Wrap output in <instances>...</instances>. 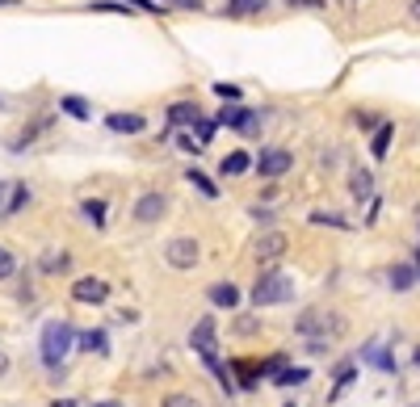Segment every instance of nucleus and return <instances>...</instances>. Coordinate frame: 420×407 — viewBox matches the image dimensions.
<instances>
[{
    "label": "nucleus",
    "instance_id": "1a4fd4ad",
    "mask_svg": "<svg viewBox=\"0 0 420 407\" xmlns=\"http://www.w3.org/2000/svg\"><path fill=\"white\" fill-rule=\"evenodd\" d=\"M168 122H172V126H198V122H202V109H198L194 101H177V105H168Z\"/></svg>",
    "mask_w": 420,
    "mask_h": 407
},
{
    "label": "nucleus",
    "instance_id": "c756f323",
    "mask_svg": "<svg viewBox=\"0 0 420 407\" xmlns=\"http://www.w3.org/2000/svg\"><path fill=\"white\" fill-rule=\"evenodd\" d=\"M63 265H67V256H63V252H50V256L42 261V269H46V273H55V269H63Z\"/></svg>",
    "mask_w": 420,
    "mask_h": 407
},
{
    "label": "nucleus",
    "instance_id": "58836bf2",
    "mask_svg": "<svg viewBox=\"0 0 420 407\" xmlns=\"http://www.w3.org/2000/svg\"><path fill=\"white\" fill-rule=\"evenodd\" d=\"M286 407H294V403H286Z\"/></svg>",
    "mask_w": 420,
    "mask_h": 407
},
{
    "label": "nucleus",
    "instance_id": "393cba45",
    "mask_svg": "<svg viewBox=\"0 0 420 407\" xmlns=\"http://www.w3.org/2000/svg\"><path fill=\"white\" fill-rule=\"evenodd\" d=\"M80 210H84V219H93V223H97V227H101V223H105V202H84V206H80Z\"/></svg>",
    "mask_w": 420,
    "mask_h": 407
},
{
    "label": "nucleus",
    "instance_id": "4468645a",
    "mask_svg": "<svg viewBox=\"0 0 420 407\" xmlns=\"http://www.w3.org/2000/svg\"><path fill=\"white\" fill-rule=\"evenodd\" d=\"M109 130L135 134V130H143V118H139V113H109Z\"/></svg>",
    "mask_w": 420,
    "mask_h": 407
},
{
    "label": "nucleus",
    "instance_id": "9d476101",
    "mask_svg": "<svg viewBox=\"0 0 420 407\" xmlns=\"http://www.w3.org/2000/svg\"><path fill=\"white\" fill-rule=\"evenodd\" d=\"M282 252H286V235H282V231H269V235L257 240V256H261V261H273V256H282Z\"/></svg>",
    "mask_w": 420,
    "mask_h": 407
},
{
    "label": "nucleus",
    "instance_id": "c9c22d12",
    "mask_svg": "<svg viewBox=\"0 0 420 407\" xmlns=\"http://www.w3.org/2000/svg\"><path fill=\"white\" fill-rule=\"evenodd\" d=\"M412 17L420 21V0H412Z\"/></svg>",
    "mask_w": 420,
    "mask_h": 407
},
{
    "label": "nucleus",
    "instance_id": "473e14b6",
    "mask_svg": "<svg viewBox=\"0 0 420 407\" xmlns=\"http://www.w3.org/2000/svg\"><path fill=\"white\" fill-rule=\"evenodd\" d=\"M4 374H8V357L0 353V378H4Z\"/></svg>",
    "mask_w": 420,
    "mask_h": 407
},
{
    "label": "nucleus",
    "instance_id": "bb28decb",
    "mask_svg": "<svg viewBox=\"0 0 420 407\" xmlns=\"http://www.w3.org/2000/svg\"><path fill=\"white\" fill-rule=\"evenodd\" d=\"M160 407H202V403H198L194 395H168V399H164Z\"/></svg>",
    "mask_w": 420,
    "mask_h": 407
},
{
    "label": "nucleus",
    "instance_id": "aec40b11",
    "mask_svg": "<svg viewBox=\"0 0 420 407\" xmlns=\"http://www.w3.org/2000/svg\"><path fill=\"white\" fill-rule=\"evenodd\" d=\"M387 147H391V126H379V134H374V143H370L374 160H383V156H387Z\"/></svg>",
    "mask_w": 420,
    "mask_h": 407
},
{
    "label": "nucleus",
    "instance_id": "412c9836",
    "mask_svg": "<svg viewBox=\"0 0 420 407\" xmlns=\"http://www.w3.org/2000/svg\"><path fill=\"white\" fill-rule=\"evenodd\" d=\"M189 181H194V185H198L206 198H219V189H215V181H210L206 172H198V168H194V172H189Z\"/></svg>",
    "mask_w": 420,
    "mask_h": 407
},
{
    "label": "nucleus",
    "instance_id": "f3484780",
    "mask_svg": "<svg viewBox=\"0 0 420 407\" xmlns=\"http://www.w3.org/2000/svg\"><path fill=\"white\" fill-rule=\"evenodd\" d=\"M366 357H370V361H374L379 370H395V357H391V353H387L383 345H370V349H366Z\"/></svg>",
    "mask_w": 420,
    "mask_h": 407
},
{
    "label": "nucleus",
    "instance_id": "5701e85b",
    "mask_svg": "<svg viewBox=\"0 0 420 407\" xmlns=\"http://www.w3.org/2000/svg\"><path fill=\"white\" fill-rule=\"evenodd\" d=\"M349 382H353V361H345V366L337 370V391H332V399H337V395H345V387H349Z\"/></svg>",
    "mask_w": 420,
    "mask_h": 407
},
{
    "label": "nucleus",
    "instance_id": "9b49d317",
    "mask_svg": "<svg viewBox=\"0 0 420 407\" xmlns=\"http://www.w3.org/2000/svg\"><path fill=\"white\" fill-rule=\"evenodd\" d=\"M210 303H215V307L236 311V307H240V290H236L231 282H219V286H210Z\"/></svg>",
    "mask_w": 420,
    "mask_h": 407
},
{
    "label": "nucleus",
    "instance_id": "f257e3e1",
    "mask_svg": "<svg viewBox=\"0 0 420 407\" xmlns=\"http://www.w3.org/2000/svg\"><path fill=\"white\" fill-rule=\"evenodd\" d=\"M80 336H76V328L72 324H63V319H50L46 328H42V361L50 366V370H59L63 366V357L72 353V345H76Z\"/></svg>",
    "mask_w": 420,
    "mask_h": 407
},
{
    "label": "nucleus",
    "instance_id": "4be33fe9",
    "mask_svg": "<svg viewBox=\"0 0 420 407\" xmlns=\"http://www.w3.org/2000/svg\"><path fill=\"white\" fill-rule=\"evenodd\" d=\"M25 202H29V189H25V185H13V198H8V206H4V210H8V214H17Z\"/></svg>",
    "mask_w": 420,
    "mask_h": 407
},
{
    "label": "nucleus",
    "instance_id": "4c0bfd02",
    "mask_svg": "<svg viewBox=\"0 0 420 407\" xmlns=\"http://www.w3.org/2000/svg\"><path fill=\"white\" fill-rule=\"evenodd\" d=\"M416 273H420V261H416Z\"/></svg>",
    "mask_w": 420,
    "mask_h": 407
},
{
    "label": "nucleus",
    "instance_id": "ddd939ff",
    "mask_svg": "<svg viewBox=\"0 0 420 407\" xmlns=\"http://www.w3.org/2000/svg\"><path fill=\"white\" fill-rule=\"evenodd\" d=\"M80 349L84 353H109V340H105L101 328H88V332H80Z\"/></svg>",
    "mask_w": 420,
    "mask_h": 407
},
{
    "label": "nucleus",
    "instance_id": "6e6552de",
    "mask_svg": "<svg viewBox=\"0 0 420 407\" xmlns=\"http://www.w3.org/2000/svg\"><path fill=\"white\" fill-rule=\"evenodd\" d=\"M164 206H168L164 193H143V198L135 202V219H139V223H156V219L164 214Z\"/></svg>",
    "mask_w": 420,
    "mask_h": 407
},
{
    "label": "nucleus",
    "instance_id": "72a5a7b5",
    "mask_svg": "<svg viewBox=\"0 0 420 407\" xmlns=\"http://www.w3.org/2000/svg\"><path fill=\"white\" fill-rule=\"evenodd\" d=\"M177 4H185V8H198V4H202V0H177Z\"/></svg>",
    "mask_w": 420,
    "mask_h": 407
},
{
    "label": "nucleus",
    "instance_id": "20e7f679",
    "mask_svg": "<svg viewBox=\"0 0 420 407\" xmlns=\"http://www.w3.org/2000/svg\"><path fill=\"white\" fill-rule=\"evenodd\" d=\"M219 122H223V126H236V130H244V134H257V130H261V113H257V109H244V105H223V109H219Z\"/></svg>",
    "mask_w": 420,
    "mask_h": 407
},
{
    "label": "nucleus",
    "instance_id": "e433bc0d",
    "mask_svg": "<svg viewBox=\"0 0 420 407\" xmlns=\"http://www.w3.org/2000/svg\"><path fill=\"white\" fill-rule=\"evenodd\" d=\"M416 361H420V349H416Z\"/></svg>",
    "mask_w": 420,
    "mask_h": 407
},
{
    "label": "nucleus",
    "instance_id": "f8f14e48",
    "mask_svg": "<svg viewBox=\"0 0 420 407\" xmlns=\"http://www.w3.org/2000/svg\"><path fill=\"white\" fill-rule=\"evenodd\" d=\"M248 168H252L248 151H231V156H223V164H219L223 177H240V172H248Z\"/></svg>",
    "mask_w": 420,
    "mask_h": 407
},
{
    "label": "nucleus",
    "instance_id": "423d86ee",
    "mask_svg": "<svg viewBox=\"0 0 420 407\" xmlns=\"http://www.w3.org/2000/svg\"><path fill=\"white\" fill-rule=\"evenodd\" d=\"M164 256H168L172 269H194V265H198V244L181 235V240H172V244L164 248Z\"/></svg>",
    "mask_w": 420,
    "mask_h": 407
},
{
    "label": "nucleus",
    "instance_id": "2f4dec72",
    "mask_svg": "<svg viewBox=\"0 0 420 407\" xmlns=\"http://www.w3.org/2000/svg\"><path fill=\"white\" fill-rule=\"evenodd\" d=\"M311 223H332V227H345V219H337V214H311Z\"/></svg>",
    "mask_w": 420,
    "mask_h": 407
},
{
    "label": "nucleus",
    "instance_id": "cd10ccee",
    "mask_svg": "<svg viewBox=\"0 0 420 407\" xmlns=\"http://www.w3.org/2000/svg\"><path fill=\"white\" fill-rule=\"evenodd\" d=\"M88 8H93V13H130L126 4H109V0H93Z\"/></svg>",
    "mask_w": 420,
    "mask_h": 407
},
{
    "label": "nucleus",
    "instance_id": "a211bd4d",
    "mask_svg": "<svg viewBox=\"0 0 420 407\" xmlns=\"http://www.w3.org/2000/svg\"><path fill=\"white\" fill-rule=\"evenodd\" d=\"M236 374H240L244 387H257V374H265V366L257 370V361H236Z\"/></svg>",
    "mask_w": 420,
    "mask_h": 407
},
{
    "label": "nucleus",
    "instance_id": "6ab92c4d",
    "mask_svg": "<svg viewBox=\"0 0 420 407\" xmlns=\"http://www.w3.org/2000/svg\"><path fill=\"white\" fill-rule=\"evenodd\" d=\"M273 382H278V387H303V382H307V370H278Z\"/></svg>",
    "mask_w": 420,
    "mask_h": 407
},
{
    "label": "nucleus",
    "instance_id": "a878e982",
    "mask_svg": "<svg viewBox=\"0 0 420 407\" xmlns=\"http://www.w3.org/2000/svg\"><path fill=\"white\" fill-rule=\"evenodd\" d=\"M13 269H17L13 252H8V248H0V282H4V277H13Z\"/></svg>",
    "mask_w": 420,
    "mask_h": 407
},
{
    "label": "nucleus",
    "instance_id": "7ed1b4c3",
    "mask_svg": "<svg viewBox=\"0 0 420 407\" xmlns=\"http://www.w3.org/2000/svg\"><path fill=\"white\" fill-rule=\"evenodd\" d=\"M341 328H345V324H341L337 315H328V311H303V315H299V332H303V336H316V340H320V336H341Z\"/></svg>",
    "mask_w": 420,
    "mask_h": 407
},
{
    "label": "nucleus",
    "instance_id": "c85d7f7f",
    "mask_svg": "<svg viewBox=\"0 0 420 407\" xmlns=\"http://www.w3.org/2000/svg\"><path fill=\"white\" fill-rule=\"evenodd\" d=\"M265 8V0H231V13H257Z\"/></svg>",
    "mask_w": 420,
    "mask_h": 407
},
{
    "label": "nucleus",
    "instance_id": "2eb2a0df",
    "mask_svg": "<svg viewBox=\"0 0 420 407\" xmlns=\"http://www.w3.org/2000/svg\"><path fill=\"white\" fill-rule=\"evenodd\" d=\"M59 109H63V113H72V118H80V122H84V118L93 113L84 97H63V101H59Z\"/></svg>",
    "mask_w": 420,
    "mask_h": 407
},
{
    "label": "nucleus",
    "instance_id": "7c9ffc66",
    "mask_svg": "<svg viewBox=\"0 0 420 407\" xmlns=\"http://www.w3.org/2000/svg\"><path fill=\"white\" fill-rule=\"evenodd\" d=\"M215 92H219L223 101H236V97H240V88H236V84H215Z\"/></svg>",
    "mask_w": 420,
    "mask_h": 407
},
{
    "label": "nucleus",
    "instance_id": "b1692460",
    "mask_svg": "<svg viewBox=\"0 0 420 407\" xmlns=\"http://www.w3.org/2000/svg\"><path fill=\"white\" fill-rule=\"evenodd\" d=\"M370 189H374L370 172H358V177H353V198H370Z\"/></svg>",
    "mask_w": 420,
    "mask_h": 407
},
{
    "label": "nucleus",
    "instance_id": "0eeeda50",
    "mask_svg": "<svg viewBox=\"0 0 420 407\" xmlns=\"http://www.w3.org/2000/svg\"><path fill=\"white\" fill-rule=\"evenodd\" d=\"M72 298L76 303H105L109 298V286L101 277H76L72 282Z\"/></svg>",
    "mask_w": 420,
    "mask_h": 407
},
{
    "label": "nucleus",
    "instance_id": "dca6fc26",
    "mask_svg": "<svg viewBox=\"0 0 420 407\" xmlns=\"http://www.w3.org/2000/svg\"><path fill=\"white\" fill-rule=\"evenodd\" d=\"M416 277H420V273L412 269V265H395V269H391V286H395V290H408Z\"/></svg>",
    "mask_w": 420,
    "mask_h": 407
},
{
    "label": "nucleus",
    "instance_id": "39448f33",
    "mask_svg": "<svg viewBox=\"0 0 420 407\" xmlns=\"http://www.w3.org/2000/svg\"><path fill=\"white\" fill-rule=\"evenodd\" d=\"M290 151H282V147H265L261 156H257V172L261 177H286L290 172Z\"/></svg>",
    "mask_w": 420,
    "mask_h": 407
},
{
    "label": "nucleus",
    "instance_id": "f03ea898",
    "mask_svg": "<svg viewBox=\"0 0 420 407\" xmlns=\"http://www.w3.org/2000/svg\"><path fill=\"white\" fill-rule=\"evenodd\" d=\"M290 298H294V282L286 273H278V269L261 273L257 286H252V303L257 307H278V303H290Z\"/></svg>",
    "mask_w": 420,
    "mask_h": 407
},
{
    "label": "nucleus",
    "instance_id": "f704fd0d",
    "mask_svg": "<svg viewBox=\"0 0 420 407\" xmlns=\"http://www.w3.org/2000/svg\"><path fill=\"white\" fill-rule=\"evenodd\" d=\"M4 193H8V185H4V181H0V206H8V202H4Z\"/></svg>",
    "mask_w": 420,
    "mask_h": 407
}]
</instances>
